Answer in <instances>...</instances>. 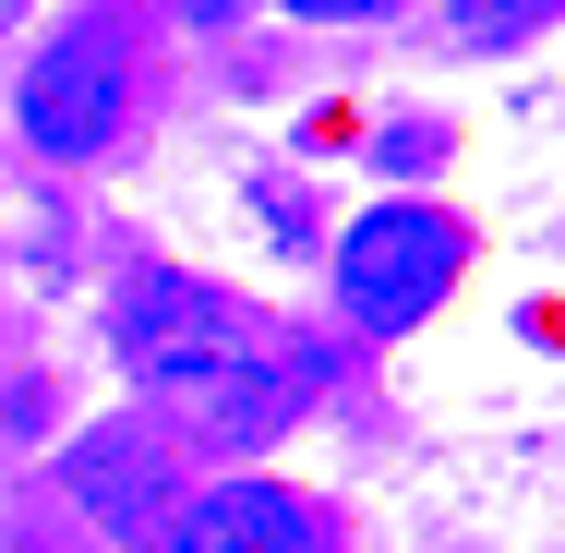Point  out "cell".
Masks as SVG:
<instances>
[{
	"mask_svg": "<svg viewBox=\"0 0 565 553\" xmlns=\"http://www.w3.org/2000/svg\"><path fill=\"white\" fill-rule=\"evenodd\" d=\"M0 12H12V0H0Z\"/></svg>",
	"mask_w": 565,
	"mask_h": 553,
	"instance_id": "10",
	"label": "cell"
},
{
	"mask_svg": "<svg viewBox=\"0 0 565 553\" xmlns=\"http://www.w3.org/2000/svg\"><path fill=\"white\" fill-rule=\"evenodd\" d=\"M542 24V0H446V36L457 49H518Z\"/></svg>",
	"mask_w": 565,
	"mask_h": 553,
	"instance_id": "6",
	"label": "cell"
},
{
	"mask_svg": "<svg viewBox=\"0 0 565 553\" xmlns=\"http://www.w3.org/2000/svg\"><path fill=\"white\" fill-rule=\"evenodd\" d=\"M157 553H326V530L289 481H228V493H181Z\"/></svg>",
	"mask_w": 565,
	"mask_h": 553,
	"instance_id": "5",
	"label": "cell"
},
{
	"mask_svg": "<svg viewBox=\"0 0 565 553\" xmlns=\"http://www.w3.org/2000/svg\"><path fill=\"white\" fill-rule=\"evenodd\" d=\"M289 12H313V24H338V12H385V0H289Z\"/></svg>",
	"mask_w": 565,
	"mask_h": 553,
	"instance_id": "9",
	"label": "cell"
},
{
	"mask_svg": "<svg viewBox=\"0 0 565 553\" xmlns=\"http://www.w3.org/2000/svg\"><path fill=\"white\" fill-rule=\"evenodd\" d=\"M265 337H277L265 313H241L228 289L181 277V265H157V277H132V289H120V361H132V385H145V397H169V410H193L228 361H253Z\"/></svg>",
	"mask_w": 565,
	"mask_h": 553,
	"instance_id": "1",
	"label": "cell"
},
{
	"mask_svg": "<svg viewBox=\"0 0 565 553\" xmlns=\"http://www.w3.org/2000/svg\"><path fill=\"white\" fill-rule=\"evenodd\" d=\"M457 253H469V228L434 217V205H373V217H349L338 228V301H349V326H373V337L422 326V313L457 289Z\"/></svg>",
	"mask_w": 565,
	"mask_h": 553,
	"instance_id": "2",
	"label": "cell"
},
{
	"mask_svg": "<svg viewBox=\"0 0 565 553\" xmlns=\"http://www.w3.org/2000/svg\"><path fill=\"white\" fill-rule=\"evenodd\" d=\"M373 157H385V169H397V181H409V169H434V157H446V132H434V120H397V132H385V145H373Z\"/></svg>",
	"mask_w": 565,
	"mask_h": 553,
	"instance_id": "7",
	"label": "cell"
},
{
	"mask_svg": "<svg viewBox=\"0 0 565 553\" xmlns=\"http://www.w3.org/2000/svg\"><path fill=\"white\" fill-rule=\"evenodd\" d=\"M120 109H132V61H120L109 24H73L61 49L24 61V132H36L49 157H109Z\"/></svg>",
	"mask_w": 565,
	"mask_h": 553,
	"instance_id": "3",
	"label": "cell"
},
{
	"mask_svg": "<svg viewBox=\"0 0 565 553\" xmlns=\"http://www.w3.org/2000/svg\"><path fill=\"white\" fill-rule=\"evenodd\" d=\"M169 12H193V24H241L253 0H169Z\"/></svg>",
	"mask_w": 565,
	"mask_h": 553,
	"instance_id": "8",
	"label": "cell"
},
{
	"mask_svg": "<svg viewBox=\"0 0 565 553\" xmlns=\"http://www.w3.org/2000/svg\"><path fill=\"white\" fill-rule=\"evenodd\" d=\"M61 481H73V506H85L109 542H157V530L181 518V445L157 434V422H97V434H73Z\"/></svg>",
	"mask_w": 565,
	"mask_h": 553,
	"instance_id": "4",
	"label": "cell"
}]
</instances>
